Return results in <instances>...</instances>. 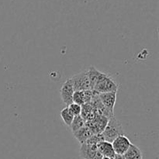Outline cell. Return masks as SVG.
Segmentation results:
<instances>
[{"mask_svg": "<svg viewBox=\"0 0 159 159\" xmlns=\"http://www.w3.org/2000/svg\"><path fill=\"white\" fill-rule=\"evenodd\" d=\"M118 89H119V85L111 75L100 72L97 81L92 90L99 94V93H113V92L117 93Z\"/></svg>", "mask_w": 159, "mask_h": 159, "instance_id": "obj_1", "label": "cell"}, {"mask_svg": "<svg viewBox=\"0 0 159 159\" xmlns=\"http://www.w3.org/2000/svg\"><path fill=\"white\" fill-rule=\"evenodd\" d=\"M102 134L105 141L112 143L118 136L124 134L122 124L114 116H112L109 119Z\"/></svg>", "mask_w": 159, "mask_h": 159, "instance_id": "obj_2", "label": "cell"}, {"mask_svg": "<svg viewBox=\"0 0 159 159\" xmlns=\"http://www.w3.org/2000/svg\"><path fill=\"white\" fill-rule=\"evenodd\" d=\"M73 88L75 91H85L90 89V82L88 75V69L83 70L71 78Z\"/></svg>", "mask_w": 159, "mask_h": 159, "instance_id": "obj_3", "label": "cell"}, {"mask_svg": "<svg viewBox=\"0 0 159 159\" xmlns=\"http://www.w3.org/2000/svg\"><path fill=\"white\" fill-rule=\"evenodd\" d=\"M79 155L83 159H102V156L98 150L97 145L84 143L81 144Z\"/></svg>", "mask_w": 159, "mask_h": 159, "instance_id": "obj_4", "label": "cell"}, {"mask_svg": "<svg viewBox=\"0 0 159 159\" xmlns=\"http://www.w3.org/2000/svg\"><path fill=\"white\" fill-rule=\"evenodd\" d=\"M109 118L104 116L96 115L93 120L85 122V125L91 130L92 133L94 134H102L103 130L107 126Z\"/></svg>", "mask_w": 159, "mask_h": 159, "instance_id": "obj_5", "label": "cell"}, {"mask_svg": "<svg viewBox=\"0 0 159 159\" xmlns=\"http://www.w3.org/2000/svg\"><path fill=\"white\" fill-rule=\"evenodd\" d=\"M112 145L116 155H124L131 145V142L126 135L122 134L118 136L112 142Z\"/></svg>", "mask_w": 159, "mask_h": 159, "instance_id": "obj_6", "label": "cell"}, {"mask_svg": "<svg viewBox=\"0 0 159 159\" xmlns=\"http://www.w3.org/2000/svg\"><path fill=\"white\" fill-rule=\"evenodd\" d=\"M75 93L74 88H73L72 82L71 79H68L61 85L60 90L61 97L62 101L66 106H69L73 102L72 98L73 94Z\"/></svg>", "mask_w": 159, "mask_h": 159, "instance_id": "obj_7", "label": "cell"}, {"mask_svg": "<svg viewBox=\"0 0 159 159\" xmlns=\"http://www.w3.org/2000/svg\"><path fill=\"white\" fill-rule=\"evenodd\" d=\"M99 99L104 107L114 116V107L116 101V93H99Z\"/></svg>", "mask_w": 159, "mask_h": 159, "instance_id": "obj_8", "label": "cell"}, {"mask_svg": "<svg viewBox=\"0 0 159 159\" xmlns=\"http://www.w3.org/2000/svg\"><path fill=\"white\" fill-rule=\"evenodd\" d=\"M97 148L99 153L102 155V157L109 158H114L116 154H115L114 150L113 148L112 143L108 142L107 141H103L97 144Z\"/></svg>", "mask_w": 159, "mask_h": 159, "instance_id": "obj_9", "label": "cell"}, {"mask_svg": "<svg viewBox=\"0 0 159 159\" xmlns=\"http://www.w3.org/2000/svg\"><path fill=\"white\" fill-rule=\"evenodd\" d=\"M72 134L73 135H74L75 138L77 139V141H79L81 144L86 142L87 140L93 134L92 133L91 130H90L86 125H85L83 127H82L81 129L78 130L77 131L74 132V133Z\"/></svg>", "mask_w": 159, "mask_h": 159, "instance_id": "obj_10", "label": "cell"}, {"mask_svg": "<svg viewBox=\"0 0 159 159\" xmlns=\"http://www.w3.org/2000/svg\"><path fill=\"white\" fill-rule=\"evenodd\" d=\"M125 159H143V155L141 151L138 146L131 144L130 147L124 155Z\"/></svg>", "mask_w": 159, "mask_h": 159, "instance_id": "obj_11", "label": "cell"}, {"mask_svg": "<svg viewBox=\"0 0 159 159\" xmlns=\"http://www.w3.org/2000/svg\"><path fill=\"white\" fill-rule=\"evenodd\" d=\"M61 117L62 120L65 123V125H67L68 127H70L72 123L73 119H74V116L71 113V112L69 111L68 107H65L63 110L61 111Z\"/></svg>", "mask_w": 159, "mask_h": 159, "instance_id": "obj_12", "label": "cell"}, {"mask_svg": "<svg viewBox=\"0 0 159 159\" xmlns=\"http://www.w3.org/2000/svg\"><path fill=\"white\" fill-rule=\"evenodd\" d=\"M85 125V121L84 120L83 118L81 116H74V119H73L72 123L71 124V132L74 133V132L77 131L78 130L81 129L82 127H83Z\"/></svg>", "mask_w": 159, "mask_h": 159, "instance_id": "obj_13", "label": "cell"}, {"mask_svg": "<svg viewBox=\"0 0 159 159\" xmlns=\"http://www.w3.org/2000/svg\"><path fill=\"white\" fill-rule=\"evenodd\" d=\"M105 141L104 140L103 136H102V134H94L92 135L86 141V144H94V145H97L98 144H99L102 141Z\"/></svg>", "mask_w": 159, "mask_h": 159, "instance_id": "obj_14", "label": "cell"}, {"mask_svg": "<svg viewBox=\"0 0 159 159\" xmlns=\"http://www.w3.org/2000/svg\"><path fill=\"white\" fill-rule=\"evenodd\" d=\"M69 110V111L71 112V114L74 116H80L81 115V111H82V106L79 105V104H76L75 102H72L71 104H70L69 106L67 107Z\"/></svg>", "mask_w": 159, "mask_h": 159, "instance_id": "obj_15", "label": "cell"}, {"mask_svg": "<svg viewBox=\"0 0 159 159\" xmlns=\"http://www.w3.org/2000/svg\"><path fill=\"white\" fill-rule=\"evenodd\" d=\"M114 159H125L124 158V155H116L114 157Z\"/></svg>", "mask_w": 159, "mask_h": 159, "instance_id": "obj_16", "label": "cell"}, {"mask_svg": "<svg viewBox=\"0 0 159 159\" xmlns=\"http://www.w3.org/2000/svg\"><path fill=\"white\" fill-rule=\"evenodd\" d=\"M102 159H114V158H104V157H102Z\"/></svg>", "mask_w": 159, "mask_h": 159, "instance_id": "obj_17", "label": "cell"}]
</instances>
